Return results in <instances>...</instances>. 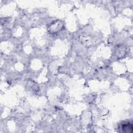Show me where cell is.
Here are the masks:
<instances>
[{
	"label": "cell",
	"mask_w": 133,
	"mask_h": 133,
	"mask_svg": "<svg viewBox=\"0 0 133 133\" xmlns=\"http://www.w3.org/2000/svg\"><path fill=\"white\" fill-rule=\"evenodd\" d=\"M121 129L124 132H132V125L130 123H125L121 125Z\"/></svg>",
	"instance_id": "1"
}]
</instances>
